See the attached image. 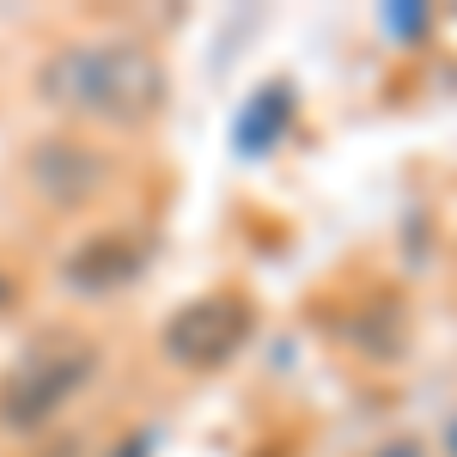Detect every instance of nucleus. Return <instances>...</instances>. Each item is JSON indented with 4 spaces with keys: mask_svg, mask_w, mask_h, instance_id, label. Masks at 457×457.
Segmentation results:
<instances>
[{
    "mask_svg": "<svg viewBox=\"0 0 457 457\" xmlns=\"http://www.w3.org/2000/svg\"><path fill=\"white\" fill-rule=\"evenodd\" d=\"M92 372H98V348H92L86 336H68V329L43 336V342L0 378V421L12 427V433H31V427L55 421L73 396L92 385Z\"/></svg>",
    "mask_w": 457,
    "mask_h": 457,
    "instance_id": "2",
    "label": "nucleus"
},
{
    "mask_svg": "<svg viewBox=\"0 0 457 457\" xmlns=\"http://www.w3.org/2000/svg\"><path fill=\"white\" fill-rule=\"evenodd\" d=\"M250 329H256V305H250L245 293H202L183 312L165 317V336L159 342H165V353H171L177 366L213 372V366H226V360L245 353Z\"/></svg>",
    "mask_w": 457,
    "mask_h": 457,
    "instance_id": "3",
    "label": "nucleus"
},
{
    "mask_svg": "<svg viewBox=\"0 0 457 457\" xmlns=\"http://www.w3.org/2000/svg\"><path fill=\"white\" fill-rule=\"evenodd\" d=\"M445 445H452V457H457V421H452V433H445Z\"/></svg>",
    "mask_w": 457,
    "mask_h": 457,
    "instance_id": "7",
    "label": "nucleus"
},
{
    "mask_svg": "<svg viewBox=\"0 0 457 457\" xmlns=\"http://www.w3.org/2000/svg\"><path fill=\"white\" fill-rule=\"evenodd\" d=\"M372 457H427V452L415 445V439H390L385 452H372Z\"/></svg>",
    "mask_w": 457,
    "mask_h": 457,
    "instance_id": "6",
    "label": "nucleus"
},
{
    "mask_svg": "<svg viewBox=\"0 0 457 457\" xmlns=\"http://www.w3.org/2000/svg\"><path fill=\"white\" fill-rule=\"evenodd\" d=\"M141 262H146V250L135 238H92L68 262V287H79V293H110V287L135 281Z\"/></svg>",
    "mask_w": 457,
    "mask_h": 457,
    "instance_id": "5",
    "label": "nucleus"
},
{
    "mask_svg": "<svg viewBox=\"0 0 457 457\" xmlns=\"http://www.w3.org/2000/svg\"><path fill=\"white\" fill-rule=\"evenodd\" d=\"M37 92L62 116L141 129L165 110V62L135 37H79L37 68Z\"/></svg>",
    "mask_w": 457,
    "mask_h": 457,
    "instance_id": "1",
    "label": "nucleus"
},
{
    "mask_svg": "<svg viewBox=\"0 0 457 457\" xmlns=\"http://www.w3.org/2000/svg\"><path fill=\"white\" fill-rule=\"evenodd\" d=\"M293 86L287 79H269V86H256L238 110V122H232V146L245 153V159H262V153H275L287 141V129H293Z\"/></svg>",
    "mask_w": 457,
    "mask_h": 457,
    "instance_id": "4",
    "label": "nucleus"
}]
</instances>
